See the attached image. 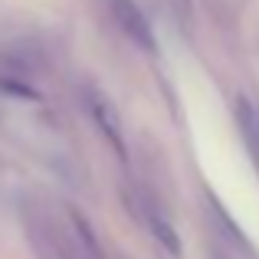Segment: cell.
<instances>
[{
	"label": "cell",
	"instance_id": "6da1fadb",
	"mask_svg": "<svg viewBox=\"0 0 259 259\" xmlns=\"http://www.w3.org/2000/svg\"><path fill=\"white\" fill-rule=\"evenodd\" d=\"M89 112H92L95 125L102 128V135L115 145V151L125 154V132H121V118H118V112H115V105L105 99V95L89 92Z\"/></svg>",
	"mask_w": 259,
	"mask_h": 259
},
{
	"label": "cell",
	"instance_id": "3957f363",
	"mask_svg": "<svg viewBox=\"0 0 259 259\" xmlns=\"http://www.w3.org/2000/svg\"><path fill=\"white\" fill-rule=\"evenodd\" d=\"M154 236H158L161 243L167 246V253H181V240H177V233H174V227L171 223H164V220H154Z\"/></svg>",
	"mask_w": 259,
	"mask_h": 259
},
{
	"label": "cell",
	"instance_id": "7a4b0ae2",
	"mask_svg": "<svg viewBox=\"0 0 259 259\" xmlns=\"http://www.w3.org/2000/svg\"><path fill=\"white\" fill-rule=\"evenodd\" d=\"M108 4H112V13H115V20L121 23V30H125L138 46L151 50V46H154V39H151V26H148V20L141 17L138 7H135L132 0H108Z\"/></svg>",
	"mask_w": 259,
	"mask_h": 259
}]
</instances>
